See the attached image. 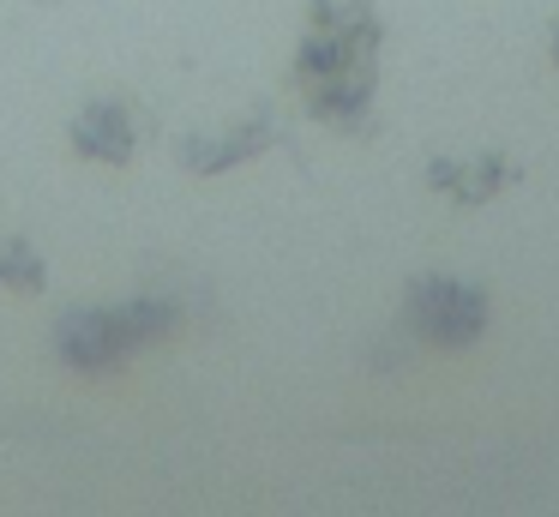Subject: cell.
Returning a JSON list of instances; mask_svg holds the SVG:
<instances>
[{"label": "cell", "mask_w": 559, "mask_h": 517, "mask_svg": "<svg viewBox=\"0 0 559 517\" xmlns=\"http://www.w3.org/2000/svg\"><path fill=\"white\" fill-rule=\"evenodd\" d=\"M187 325L175 295H133L115 307H73L55 325V355L79 373H115L145 349H163Z\"/></svg>", "instance_id": "cell-1"}, {"label": "cell", "mask_w": 559, "mask_h": 517, "mask_svg": "<svg viewBox=\"0 0 559 517\" xmlns=\"http://www.w3.org/2000/svg\"><path fill=\"white\" fill-rule=\"evenodd\" d=\"M487 319H493V301H487L481 283L469 277H445V271H421L403 289V331L415 343L439 349V355H463L487 337Z\"/></svg>", "instance_id": "cell-2"}, {"label": "cell", "mask_w": 559, "mask_h": 517, "mask_svg": "<svg viewBox=\"0 0 559 517\" xmlns=\"http://www.w3.org/2000/svg\"><path fill=\"white\" fill-rule=\"evenodd\" d=\"M379 48H385L379 0H313L307 31L295 43V84L349 67H379Z\"/></svg>", "instance_id": "cell-3"}, {"label": "cell", "mask_w": 559, "mask_h": 517, "mask_svg": "<svg viewBox=\"0 0 559 517\" xmlns=\"http://www.w3.org/2000/svg\"><path fill=\"white\" fill-rule=\"evenodd\" d=\"M283 144V120L277 108H247L241 120H229L223 132H187L181 139V168L187 175H229V168L253 163V156L277 151Z\"/></svg>", "instance_id": "cell-4"}, {"label": "cell", "mask_w": 559, "mask_h": 517, "mask_svg": "<svg viewBox=\"0 0 559 517\" xmlns=\"http://www.w3.org/2000/svg\"><path fill=\"white\" fill-rule=\"evenodd\" d=\"M523 168L511 163L506 151H475V156H427L421 180L427 192H439V199L451 204V211H481V204H493L506 187H518Z\"/></svg>", "instance_id": "cell-5"}, {"label": "cell", "mask_w": 559, "mask_h": 517, "mask_svg": "<svg viewBox=\"0 0 559 517\" xmlns=\"http://www.w3.org/2000/svg\"><path fill=\"white\" fill-rule=\"evenodd\" d=\"M67 144H73L79 163H109V168H127L139 151V115L133 103H121V96H97V103H85L73 115V127H67Z\"/></svg>", "instance_id": "cell-6"}, {"label": "cell", "mask_w": 559, "mask_h": 517, "mask_svg": "<svg viewBox=\"0 0 559 517\" xmlns=\"http://www.w3.org/2000/svg\"><path fill=\"white\" fill-rule=\"evenodd\" d=\"M0 289L7 295H49V259L25 235H0Z\"/></svg>", "instance_id": "cell-7"}, {"label": "cell", "mask_w": 559, "mask_h": 517, "mask_svg": "<svg viewBox=\"0 0 559 517\" xmlns=\"http://www.w3.org/2000/svg\"><path fill=\"white\" fill-rule=\"evenodd\" d=\"M547 55H554V67H559V24L547 31Z\"/></svg>", "instance_id": "cell-8"}]
</instances>
